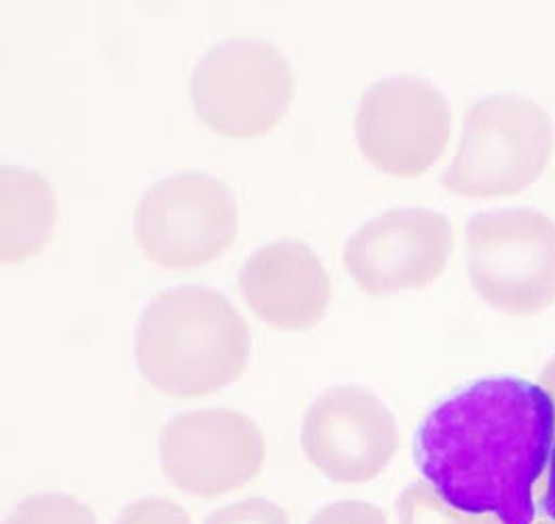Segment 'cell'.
Returning <instances> with one entry per match:
<instances>
[{
  "mask_svg": "<svg viewBox=\"0 0 555 524\" xmlns=\"http://www.w3.org/2000/svg\"><path fill=\"white\" fill-rule=\"evenodd\" d=\"M555 401L522 376L477 379L437 401L414 433V464L455 510L534 524V487L550 469Z\"/></svg>",
  "mask_w": 555,
  "mask_h": 524,
  "instance_id": "1",
  "label": "cell"
},
{
  "mask_svg": "<svg viewBox=\"0 0 555 524\" xmlns=\"http://www.w3.org/2000/svg\"><path fill=\"white\" fill-rule=\"evenodd\" d=\"M253 335L221 292L176 285L158 292L140 317L135 360L146 383L176 399L217 394L248 367Z\"/></svg>",
  "mask_w": 555,
  "mask_h": 524,
  "instance_id": "2",
  "label": "cell"
},
{
  "mask_svg": "<svg viewBox=\"0 0 555 524\" xmlns=\"http://www.w3.org/2000/svg\"><path fill=\"white\" fill-rule=\"evenodd\" d=\"M554 152V119L539 102L491 94L466 111L460 146L441 183L462 199L516 196L543 177Z\"/></svg>",
  "mask_w": 555,
  "mask_h": 524,
  "instance_id": "3",
  "label": "cell"
},
{
  "mask_svg": "<svg viewBox=\"0 0 555 524\" xmlns=\"http://www.w3.org/2000/svg\"><path fill=\"white\" fill-rule=\"evenodd\" d=\"M466 269L479 298L529 319L555 304V223L529 206L493 208L466 225Z\"/></svg>",
  "mask_w": 555,
  "mask_h": 524,
  "instance_id": "4",
  "label": "cell"
},
{
  "mask_svg": "<svg viewBox=\"0 0 555 524\" xmlns=\"http://www.w3.org/2000/svg\"><path fill=\"white\" fill-rule=\"evenodd\" d=\"M296 79L287 56L260 38H231L196 61L190 97L210 131L250 140L271 133L287 115Z\"/></svg>",
  "mask_w": 555,
  "mask_h": 524,
  "instance_id": "5",
  "label": "cell"
},
{
  "mask_svg": "<svg viewBox=\"0 0 555 524\" xmlns=\"http://www.w3.org/2000/svg\"><path fill=\"white\" fill-rule=\"evenodd\" d=\"M240 210L228 186L201 171L158 179L135 206L133 229L146 258L171 271L201 269L228 252Z\"/></svg>",
  "mask_w": 555,
  "mask_h": 524,
  "instance_id": "6",
  "label": "cell"
},
{
  "mask_svg": "<svg viewBox=\"0 0 555 524\" xmlns=\"http://www.w3.org/2000/svg\"><path fill=\"white\" fill-rule=\"evenodd\" d=\"M454 127L448 97L416 75H389L371 84L356 111V142L380 174L414 179L446 154Z\"/></svg>",
  "mask_w": 555,
  "mask_h": 524,
  "instance_id": "7",
  "label": "cell"
},
{
  "mask_svg": "<svg viewBox=\"0 0 555 524\" xmlns=\"http://www.w3.org/2000/svg\"><path fill=\"white\" fill-rule=\"evenodd\" d=\"M160 469L177 489L215 499L250 485L267 460L260 426L228 408H201L163 424Z\"/></svg>",
  "mask_w": 555,
  "mask_h": 524,
  "instance_id": "8",
  "label": "cell"
},
{
  "mask_svg": "<svg viewBox=\"0 0 555 524\" xmlns=\"http://www.w3.org/2000/svg\"><path fill=\"white\" fill-rule=\"evenodd\" d=\"M455 246L454 225L433 208H391L360 225L344 246V267L369 296L433 285Z\"/></svg>",
  "mask_w": 555,
  "mask_h": 524,
  "instance_id": "9",
  "label": "cell"
},
{
  "mask_svg": "<svg viewBox=\"0 0 555 524\" xmlns=\"http://www.w3.org/2000/svg\"><path fill=\"white\" fill-rule=\"evenodd\" d=\"M398 444L393 412L360 385L331 387L304 414V456L333 483L362 485L377 478L393 460Z\"/></svg>",
  "mask_w": 555,
  "mask_h": 524,
  "instance_id": "10",
  "label": "cell"
},
{
  "mask_svg": "<svg viewBox=\"0 0 555 524\" xmlns=\"http://www.w3.org/2000/svg\"><path fill=\"white\" fill-rule=\"evenodd\" d=\"M237 287L254 317L285 333L317 327L331 299L321 258L298 240H278L256 250L240 271Z\"/></svg>",
  "mask_w": 555,
  "mask_h": 524,
  "instance_id": "11",
  "label": "cell"
},
{
  "mask_svg": "<svg viewBox=\"0 0 555 524\" xmlns=\"http://www.w3.org/2000/svg\"><path fill=\"white\" fill-rule=\"evenodd\" d=\"M51 181L22 165L0 167V260L24 263L51 242L56 223Z\"/></svg>",
  "mask_w": 555,
  "mask_h": 524,
  "instance_id": "12",
  "label": "cell"
},
{
  "mask_svg": "<svg viewBox=\"0 0 555 524\" xmlns=\"http://www.w3.org/2000/svg\"><path fill=\"white\" fill-rule=\"evenodd\" d=\"M396 508L400 524H502L495 516H477L455 510L425 481L405 487Z\"/></svg>",
  "mask_w": 555,
  "mask_h": 524,
  "instance_id": "13",
  "label": "cell"
},
{
  "mask_svg": "<svg viewBox=\"0 0 555 524\" xmlns=\"http://www.w3.org/2000/svg\"><path fill=\"white\" fill-rule=\"evenodd\" d=\"M4 524H99L94 510L69 494H40L20 501Z\"/></svg>",
  "mask_w": 555,
  "mask_h": 524,
  "instance_id": "14",
  "label": "cell"
},
{
  "mask_svg": "<svg viewBox=\"0 0 555 524\" xmlns=\"http://www.w3.org/2000/svg\"><path fill=\"white\" fill-rule=\"evenodd\" d=\"M204 524H289V516L275 501L253 498L215 510Z\"/></svg>",
  "mask_w": 555,
  "mask_h": 524,
  "instance_id": "15",
  "label": "cell"
},
{
  "mask_svg": "<svg viewBox=\"0 0 555 524\" xmlns=\"http://www.w3.org/2000/svg\"><path fill=\"white\" fill-rule=\"evenodd\" d=\"M115 524H192V519L176 501L151 496L129 503Z\"/></svg>",
  "mask_w": 555,
  "mask_h": 524,
  "instance_id": "16",
  "label": "cell"
},
{
  "mask_svg": "<svg viewBox=\"0 0 555 524\" xmlns=\"http://www.w3.org/2000/svg\"><path fill=\"white\" fill-rule=\"evenodd\" d=\"M308 524H387V519L379 506L350 499L321 508Z\"/></svg>",
  "mask_w": 555,
  "mask_h": 524,
  "instance_id": "17",
  "label": "cell"
},
{
  "mask_svg": "<svg viewBox=\"0 0 555 524\" xmlns=\"http://www.w3.org/2000/svg\"><path fill=\"white\" fill-rule=\"evenodd\" d=\"M541 516L555 524V444L552 460H550V469H547L545 491H543V499H541Z\"/></svg>",
  "mask_w": 555,
  "mask_h": 524,
  "instance_id": "18",
  "label": "cell"
},
{
  "mask_svg": "<svg viewBox=\"0 0 555 524\" xmlns=\"http://www.w3.org/2000/svg\"><path fill=\"white\" fill-rule=\"evenodd\" d=\"M539 383L550 392V396H552L555 401V360H552V362L545 367V371H543V376H541Z\"/></svg>",
  "mask_w": 555,
  "mask_h": 524,
  "instance_id": "19",
  "label": "cell"
},
{
  "mask_svg": "<svg viewBox=\"0 0 555 524\" xmlns=\"http://www.w3.org/2000/svg\"><path fill=\"white\" fill-rule=\"evenodd\" d=\"M534 524H554V523H550V521H547V519H543V516H541V519H537V521H534Z\"/></svg>",
  "mask_w": 555,
  "mask_h": 524,
  "instance_id": "20",
  "label": "cell"
}]
</instances>
